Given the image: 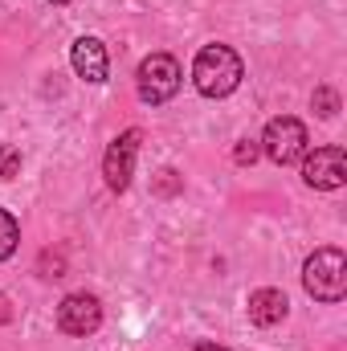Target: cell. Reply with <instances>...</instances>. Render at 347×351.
<instances>
[{
    "label": "cell",
    "mask_w": 347,
    "mask_h": 351,
    "mask_svg": "<svg viewBox=\"0 0 347 351\" xmlns=\"http://www.w3.org/2000/svg\"><path fill=\"white\" fill-rule=\"evenodd\" d=\"M241 58L229 45H204L192 62V82L204 98H225L241 86Z\"/></svg>",
    "instance_id": "obj_1"
},
{
    "label": "cell",
    "mask_w": 347,
    "mask_h": 351,
    "mask_svg": "<svg viewBox=\"0 0 347 351\" xmlns=\"http://www.w3.org/2000/svg\"><path fill=\"white\" fill-rule=\"evenodd\" d=\"M302 286L311 298L319 302H339L347 294V258L344 250L327 245V250H315L307 265H302Z\"/></svg>",
    "instance_id": "obj_2"
},
{
    "label": "cell",
    "mask_w": 347,
    "mask_h": 351,
    "mask_svg": "<svg viewBox=\"0 0 347 351\" xmlns=\"http://www.w3.org/2000/svg\"><path fill=\"white\" fill-rule=\"evenodd\" d=\"M261 152L278 164V168H290L307 156V127L290 114H278L265 123V135H261Z\"/></svg>",
    "instance_id": "obj_3"
},
{
    "label": "cell",
    "mask_w": 347,
    "mask_h": 351,
    "mask_svg": "<svg viewBox=\"0 0 347 351\" xmlns=\"http://www.w3.org/2000/svg\"><path fill=\"white\" fill-rule=\"evenodd\" d=\"M180 78H184V74H180V62H176L172 53H152V58H143L139 70H135L139 98L152 102V106L168 102L176 90H180Z\"/></svg>",
    "instance_id": "obj_4"
},
{
    "label": "cell",
    "mask_w": 347,
    "mask_h": 351,
    "mask_svg": "<svg viewBox=\"0 0 347 351\" xmlns=\"http://www.w3.org/2000/svg\"><path fill=\"white\" fill-rule=\"evenodd\" d=\"M139 139H143V131L131 127V131H123V135L106 147V156H102V176H106V188H110V192H127V188H131Z\"/></svg>",
    "instance_id": "obj_5"
},
{
    "label": "cell",
    "mask_w": 347,
    "mask_h": 351,
    "mask_svg": "<svg viewBox=\"0 0 347 351\" xmlns=\"http://www.w3.org/2000/svg\"><path fill=\"white\" fill-rule=\"evenodd\" d=\"M302 180L315 192H335L347 184V156L344 147H315L311 156H302Z\"/></svg>",
    "instance_id": "obj_6"
},
{
    "label": "cell",
    "mask_w": 347,
    "mask_h": 351,
    "mask_svg": "<svg viewBox=\"0 0 347 351\" xmlns=\"http://www.w3.org/2000/svg\"><path fill=\"white\" fill-rule=\"evenodd\" d=\"M58 327L66 335H94L102 327V302L94 294H86V290L66 294L62 306H58Z\"/></svg>",
    "instance_id": "obj_7"
},
{
    "label": "cell",
    "mask_w": 347,
    "mask_h": 351,
    "mask_svg": "<svg viewBox=\"0 0 347 351\" xmlns=\"http://www.w3.org/2000/svg\"><path fill=\"white\" fill-rule=\"evenodd\" d=\"M70 66H74V74H78L82 82H90V86L106 82V74H110L106 45H102L98 37H78V41H74V49H70Z\"/></svg>",
    "instance_id": "obj_8"
},
{
    "label": "cell",
    "mask_w": 347,
    "mask_h": 351,
    "mask_svg": "<svg viewBox=\"0 0 347 351\" xmlns=\"http://www.w3.org/2000/svg\"><path fill=\"white\" fill-rule=\"evenodd\" d=\"M286 311H290V302H286V294L274 290V286H261V290L250 294V319H254L258 327H278V323L286 319Z\"/></svg>",
    "instance_id": "obj_9"
},
{
    "label": "cell",
    "mask_w": 347,
    "mask_h": 351,
    "mask_svg": "<svg viewBox=\"0 0 347 351\" xmlns=\"http://www.w3.org/2000/svg\"><path fill=\"white\" fill-rule=\"evenodd\" d=\"M16 241H21V225L8 208H0V262L16 254Z\"/></svg>",
    "instance_id": "obj_10"
},
{
    "label": "cell",
    "mask_w": 347,
    "mask_h": 351,
    "mask_svg": "<svg viewBox=\"0 0 347 351\" xmlns=\"http://www.w3.org/2000/svg\"><path fill=\"white\" fill-rule=\"evenodd\" d=\"M12 176H21V147L0 143V180H12Z\"/></svg>",
    "instance_id": "obj_11"
},
{
    "label": "cell",
    "mask_w": 347,
    "mask_h": 351,
    "mask_svg": "<svg viewBox=\"0 0 347 351\" xmlns=\"http://www.w3.org/2000/svg\"><path fill=\"white\" fill-rule=\"evenodd\" d=\"M311 102H315V110H319L323 119H335V110H339V94H335L331 86H319Z\"/></svg>",
    "instance_id": "obj_12"
},
{
    "label": "cell",
    "mask_w": 347,
    "mask_h": 351,
    "mask_svg": "<svg viewBox=\"0 0 347 351\" xmlns=\"http://www.w3.org/2000/svg\"><path fill=\"white\" fill-rule=\"evenodd\" d=\"M258 152H261L258 139H241V143H237V152H233V160L246 168V164H254V160H258Z\"/></svg>",
    "instance_id": "obj_13"
},
{
    "label": "cell",
    "mask_w": 347,
    "mask_h": 351,
    "mask_svg": "<svg viewBox=\"0 0 347 351\" xmlns=\"http://www.w3.org/2000/svg\"><path fill=\"white\" fill-rule=\"evenodd\" d=\"M4 319H8V298L0 294V323H4Z\"/></svg>",
    "instance_id": "obj_14"
},
{
    "label": "cell",
    "mask_w": 347,
    "mask_h": 351,
    "mask_svg": "<svg viewBox=\"0 0 347 351\" xmlns=\"http://www.w3.org/2000/svg\"><path fill=\"white\" fill-rule=\"evenodd\" d=\"M196 351H229V348H221V343H200Z\"/></svg>",
    "instance_id": "obj_15"
},
{
    "label": "cell",
    "mask_w": 347,
    "mask_h": 351,
    "mask_svg": "<svg viewBox=\"0 0 347 351\" xmlns=\"http://www.w3.org/2000/svg\"><path fill=\"white\" fill-rule=\"evenodd\" d=\"M49 4H70V0H49Z\"/></svg>",
    "instance_id": "obj_16"
}]
</instances>
